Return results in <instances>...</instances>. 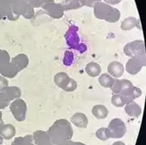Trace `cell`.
<instances>
[{"mask_svg":"<svg viewBox=\"0 0 146 145\" xmlns=\"http://www.w3.org/2000/svg\"><path fill=\"white\" fill-rule=\"evenodd\" d=\"M123 65L118 61H112L108 66V73L115 79L121 78L124 73Z\"/></svg>","mask_w":146,"mask_h":145,"instance_id":"13","label":"cell"},{"mask_svg":"<svg viewBox=\"0 0 146 145\" xmlns=\"http://www.w3.org/2000/svg\"><path fill=\"white\" fill-rule=\"evenodd\" d=\"M92 114L97 119H105L109 115V111L104 105L97 104L92 109Z\"/></svg>","mask_w":146,"mask_h":145,"instance_id":"22","label":"cell"},{"mask_svg":"<svg viewBox=\"0 0 146 145\" xmlns=\"http://www.w3.org/2000/svg\"><path fill=\"white\" fill-rule=\"evenodd\" d=\"M33 138L35 145H54L47 132L43 130L35 131L33 133Z\"/></svg>","mask_w":146,"mask_h":145,"instance_id":"12","label":"cell"},{"mask_svg":"<svg viewBox=\"0 0 146 145\" xmlns=\"http://www.w3.org/2000/svg\"><path fill=\"white\" fill-rule=\"evenodd\" d=\"M145 56L142 55H136L131 57L126 63V67L124 69H126L127 73L129 74H137L138 73L141 69L145 67Z\"/></svg>","mask_w":146,"mask_h":145,"instance_id":"9","label":"cell"},{"mask_svg":"<svg viewBox=\"0 0 146 145\" xmlns=\"http://www.w3.org/2000/svg\"><path fill=\"white\" fill-rule=\"evenodd\" d=\"M18 70L11 63L9 54L0 49V73L8 78H13L18 74Z\"/></svg>","mask_w":146,"mask_h":145,"instance_id":"4","label":"cell"},{"mask_svg":"<svg viewBox=\"0 0 146 145\" xmlns=\"http://www.w3.org/2000/svg\"><path fill=\"white\" fill-rule=\"evenodd\" d=\"M8 87V81L5 76H0V91Z\"/></svg>","mask_w":146,"mask_h":145,"instance_id":"32","label":"cell"},{"mask_svg":"<svg viewBox=\"0 0 146 145\" xmlns=\"http://www.w3.org/2000/svg\"><path fill=\"white\" fill-rule=\"evenodd\" d=\"M60 145H86L84 143H82V142H72V141H68L67 142H65L63 144H60Z\"/></svg>","mask_w":146,"mask_h":145,"instance_id":"36","label":"cell"},{"mask_svg":"<svg viewBox=\"0 0 146 145\" xmlns=\"http://www.w3.org/2000/svg\"><path fill=\"white\" fill-rule=\"evenodd\" d=\"M69 75L65 73V72H60V73H57L55 75H54V83L57 87H59L60 88L63 89L66 85L68 84V81H69Z\"/></svg>","mask_w":146,"mask_h":145,"instance_id":"20","label":"cell"},{"mask_svg":"<svg viewBox=\"0 0 146 145\" xmlns=\"http://www.w3.org/2000/svg\"><path fill=\"white\" fill-rule=\"evenodd\" d=\"M111 102L115 107H117V108H122V107L125 106V102H124L123 97L120 95H117V94H114L112 95Z\"/></svg>","mask_w":146,"mask_h":145,"instance_id":"27","label":"cell"},{"mask_svg":"<svg viewBox=\"0 0 146 145\" xmlns=\"http://www.w3.org/2000/svg\"><path fill=\"white\" fill-rule=\"evenodd\" d=\"M11 145H34L33 136L27 135L25 136L17 137L14 139Z\"/></svg>","mask_w":146,"mask_h":145,"instance_id":"25","label":"cell"},{"mask_svg":"<svg viewBox=\"0 0 146 145\" xmlns=\"http://www.w3.org/2000/svg\"><path fill=\"white\" fill-rule=\"evenodd\" d=\"M5 125V123H4V121L3 120H0V130H1V128H3V126Z\"/></svg>","mask_w":146,"mask_h":145,"instance_id":"38","label":"cell"},{"mask_svg":"<svg viewBox=\"0 0 146 145\" xmlns=\"http://www.w3.org/2000/svg\"><path fill=\"white\" fill-rule=\"evenodd\" d=\"M3 141H4V139H3V137L0 136V145H1L2 143H3Z\"/></svg>","mask_w":146,"mask_h":145,"instance_id":"39","label":"cell"},{"mask_svg":"<svg viewBox=\"0 0 146 145\" xmlns=\"http://www.w3.org/2000/svg\"><path fill=\"white\" fill-rule=\"evenodd\" d=\"M96 136L101 140V141H107L110 138L109 131L107 128H100L96 132Z\"/></svg>","mask_w":146,"mask_h":145,"instance_id":"26","label":"cell"},{"mask_svg":"<svg viewBox=\"0 0 146 145\" xmlns=\"http://www.w3.org/2000/svg\"><path fill=\"white\" fill-rule=\"evenodd\" d=\"M125 55L128 57H133L136 55L145 56V46L143 40H134L125 45L123 48Z\"/></svg>","mask_w":146,"mask_h":145,"instance_id":"10","label":"cell"},{"mask_svg":"<svg viewBox=\"0 0 146 145\" xmlns=\"http://www.w3.org/2000/svg\"><path fill=\"white\" fill-rule=\"evenodd\" d=\"M61 5L63 6L65 11H71V10H76L80 9L83 6L82 3H80L76 0H63Z\"/></svg>","mask_w":146,"mask_h":145,"instance_id":"23","label":"cell"},{"mask_svg":"<svg viewBox=\"0 0 146 145\" xmlns=\"http://www.w3.org/2000/svg\"><path fill=\"white\" fill-rule=\"evenodd\" d=\"M47 134L50 136L52 144L60 145L71 141L74 132L69 122L65 119H60L51 126L47 130Z\"/></svg>","mask_w":146,"mask_h":145,"instance_id":"1","label":"cell"},{"mask_svg":"<svg viewBox=\"0 0 146 145\" xmlns=\"http://www.w3.org/2000/svg\"><path fill=\"white\" fill-rule=\"evenodd\" d=\"M93 8H94V14L96 19L105 20L108 23H115L121 18L120 11L104 2L101 1L97 3Z\"/></svg>","mask_w":146,"mask_h":145,"instance_id":"2","label":"cell"},{"mask_svg":"<svg viewBox=\"0 0 146 145\" xmlns=\"http://www.w3.org/2000/svg\"><path fill=\"white\" fill-rule=\"evenodd\" d=\"M77 87H78L77 82L74 80V79L70 78L68 84L66 85V87L63 88V90L66 91V92H73V91L77 89Z\"/></svg>","mask_w":146,"mask_h":145,"instance_id":"28","label":"cell"},{"mask_svg":"<svg viewBox=\"0 0 146 145\" xmlns=\"http://www.w3.org/2000/svg\"><path fill=\"white\" fill-rule=\"evenodd\" d=\"M21 90L17 87H7L0 91V109H4L10 105L11 101L20 98Z\"/></svg>","mask_w":146,"mask_h":145,"instance_id":"5","label":"cell"},{"mask_svg":"<svg viewBox=\"0 0 146 145\" xmlns=\"http://www.w3.org/2000/svg\"><path fill=\"white\" fill-rule=\"evenodd\" d=\"M10 110L18 122H23L25 120L27 105L25 101L20 98L16 99L10 104Z\"/></svg>","mask_w":146,"mask_h":145,"instance_id":"6","label":"cell"},{"mask_svg":"<svg viewBox=\"0 0 146 145\" xmlns=\"http://www.w3.org/2000/svg\"><path fill=\"white\" fill-rule=\"evenodd\" d=\"M142 94H143L142 90H141L139 87H135V86H134V88H133V93H132V95H133V97H134V100H135V99L139 98V97L142 95Z\"/></svg>","mask_w":146,"mask_h":145,"instance_id":"33","label":"cell"},{"mask_svg":"<svg viewBox=\"0 0 146 145\" xmlns=\"http://www.w3.org/2000/svg\"><path fill=\"white\" fill-rule=\"evenodd\" d=\"M73 59H74V54H73V52H66V54H65V57H64V63L68 60V62L66 63L65 65H67V66H69V62L68 60H70L71 63H73Z\"/></svg>","mask_w":146,"mask_h":145,"instance_id":"31","label":"cell"},{"mask_svg":"<svg viewBox=\"0 0 146 145\" xmlns=\"http://www.w3.org/2000/svg\"><path fill=\"white\" fill-rule=\"evenodd\" d=\"M16 135V128L12 124H5L0 130V136L5 140H10Z\"/></svg>","mask_w":146,"mask_h":145,"instance_id":"21","label":"cell"},{"mask_svg":"<svg viewBox=\"0 0 146 145\" xmlns=\"http://www.w3.org/2000/svg\"><path fill=\"white\" fill-rule=\"evenodd\" d=\"M111 90L114 94H119L121 90V80H117V79H115V81L112 84V86L110 87Z\"/></svg>","mask_w":146,"mask_h":145,"instance_id":"29","label":"cell"},{"mask_svg":"<svg viewBox=\"0 0 146 145\" xmlns=\"http://www.w3.org/2000/svg\"><path fill=\"white\" fill-rule=\"evenodd\" d=\"M26 2H28L33 8L39 7L38 6V0H25Z\"/></svg>","mask_w":146,"mask_h":145,"instance_id":"35","label":"cell"},{"mask_svg":"<svg viewBox=\"0 0 146 145\" xmlns=\"http://www.w3.org/2000/svg\"><path fill=\"white\" fill-rule=\"evenodd\" d=\"M78 28L74 25H72L69 27L67 34H66V40L68 46L72 48H74L76 50H79L81 52H84L85 50L82 49L86 48V46L84 44L80 43V38L78 36Z\"/></svg>","mask_w":146,"mask_h":145,"instance_id":"8","label":"cell"},{"mask_svg":"<svg viewBox=\"0 0 146 145\" xmlns=\"http://www.w3.org/2000/svg\"><path fill=\"white\" fill-rule=\"evenodd\" d=\"M0 120H3L2 119V112L1 111H0Z\"/></svg>","mask_w":146,"mask_h":145,"instance_id":"40","label":"cell"},{"mask_svg":"<svg viewBox=\"0 0 146 145\" xmlns=\"http://www.w3.org/2000/svg\"><path fill=\"white\" fill-rule=\"evenodd\" d=\"M11 63L14 66L15 68L18 70V72H20L21 70L25 69L29 64V59L28 56L25 54H18L14 58L11 59Z\"/></svg>","mask_w":146,"mask_h":145,"instance_id":"15","label":"cell"},{"mask_svg":"<svg viewBox=\"0 0 146 145\" xmlns=\"http://www.w3.org/2000/svg\"><path fill=\"white\" fill-rule=\"evenodd\" d=\"M102 0H83V6H88L90 8H93L97 3L101 2Z\"/></svg>","mask_w":146,"mask_h":145,"instance_id":"30","label":"cell"},{"mask_svg":"<svg viewBox=\"0 0 146 145\" xmlns=\"http://www.w3.org/2000/svg\"><path fill=\"white\" fill-rule=\"evenodd\" d=\"M76 1H78V2H80V3H83V0H76ZM83 5V4H82Z\"/></svg>","mask_w":146,"mask_h":145,"instance_id":"41","label":"cell"},{"mask_svg":"<svg viewBox=\"0 0 146 145\" xmlns=\"http://www.w3.org/2000/svg\"><path fill=\"white\" fill-rule=\"evenodd\" d=\"M110 138H122L126 134V125L120 118H114L107 128Z\"/></svg>","mask_w":146,"mask_h":145,"instance_id":"7","label":"cell"},{"mask_svg":"<svg viewBox=\"0 0 146 145\" xmlns=\"http://www.w3.org/2000/svg\"><path fill=\"white\" fill-rule=\"evenodd\" d=\"M102 1L110 5H115L120 4L122 2V0H102Z\"/></svg>","mask_w":146,"mask_h":145,"instance_id":"34","label":"cell"},{"mask_svg":"<svg viewBox=\"0 0 146 145\" xmlns=\"http://www.w3.org/2000/svg\"><path fill=\"white\" fill-rule=\"evenodd\" d=\"M5 17H9V19L11 20L18 19V17L13 14V12L11 11L10 0H0V19Z\"/></svg>","mask_w":146,"mask_h":145,"instance_id":"14","label":"cell"},{"mask_svg":"<svg viewBox=\"0 0 146 145\" xmlns=\"http://www.w3.org/2000/svg\"><path fill=\"white\" fill-rule=\"evenodd\" d=\"M85 72L87 73V74L90 77H97L101 74L102 73V68L100 67V65L96 62L91 61L89 62L85 68Z\"/></svg>","mask_w":146,"mask_h":145,"instance_id":"19","label":"cell"},{"mask_svg":"<svg viewBox=\"0 0 146 145\" xmlns=\"http://www.w3.org/2000/svg\"><path fill=\"white\" fill-rule=\"evenodd\" d=\"M115 81V78H113L109 73H102L100 74L99 77V83L103 87H110Z\"/></svg>","mask_w":146,"mask_h":145,"instance_id":"24","label":"cell"},{"mask_svg":"<svg viewBox=\"0 0 146 145\" xmlns=\"http://www.w3.org/2000/svg\"><path fill=\"white\" fill-rule=\"evenodd\" d=\"M42 9L46 11V12L51 18L54 19H61L64 15V11H65L61 4H58L55 2L44 5L42 7Z\"/></svg>","mask_w":146,"mask_h":145,"instance_id":"11","label":"cell"},{"mask_svg":"<svg viewBox=\"0 0 146 145\" xmlns=\"http://www.w3.org/2000/svg\"><path fill=\"white\" fill-rule=\"evenodd\" d=\"M11 9L17 17L22 15L25 19H30L34 16V8L25 0H10Z\"/></svg>","mask_w":146,"mask_h":145,"instance_id":"3","label":"cell"},{"mask_svg":"<svg viewBox=\"0 0 146 145\" xmlns=\"http://www.w3.org/2000/svg\"><path fill=\"white\" fill-rule=\"evenodd\" d=\"M71 123L80 128H86L88 127V120L85 114L83 113H75L70 119Z\"/></svg>","mask_w":146,"mask_h":145,"instance_id":"16","label":"cell"},{"mask_svg":"<svg viewBox=\"0 0 146 145\" xmlns=\"http://www.w3.org/2000/svg\"><path fill=\"white\" fill-rule=\"evenodd\" d=\"M139 26V20L135 17H128L121 23V29L123 31H129L135 27Z\"/></svg>","mask_w":146,"mask_h":145,"instance_id":"18","label":"cell"},{"mask_svg":"<svg viewBox=\"0 0 146 145\" xmlns=\"http://www.w3.org/2000/svg\"><path fill=\"white\" fill-rule=\"evenodd\" d=\"M112 145H126L123 142H121V141H117V142H115Z\"/></svg>","mask_w":146,"mask_h":145,"instance_id":"37","label":"cell"},{"mask_svg":"<svg viewBox=\"0 0 146 145\" xmlns=\"http://www.w3.org/2000/svg\"><path fill=\"white\" fill-rule=\"evenodd\" d=\"M124 110H125L126 114L130 117H138L142 113L141 107L134 101L125 104Z\"/></svg>","mask_w":146,"mask_h":145,"instance_id":"17","label":"cell"}]
</instances>
